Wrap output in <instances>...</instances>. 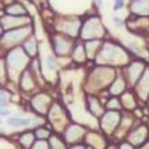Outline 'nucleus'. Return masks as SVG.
<instances>
[{
	"instance_id": "nucleus-1",
	"label": "nucleus",
	"mask_w": 149,
	"mask_h": 149,
	"mask_svg": "<svg viewBox=\"0 0 149 149\" xmlns=\"http://www.w3.org/2000/svg\"><path fill=\"white\" fill-rule=\"evenodd\" d=\"M8 122H10L11 125H15V126H18V125H29V123H31L30 119H20V118H11Z\"/></svg>"
}]
</instances>
